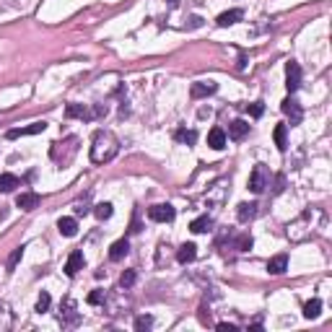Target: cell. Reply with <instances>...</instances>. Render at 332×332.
I'll return each mask as SVG.
<instances>
[{"label": "cell", "mask_w": 332, "mask_h": 332, "mask_svg": "<svg viewBox=\"0 0 332 332\" xmlns=\"http://www.w3.org/2000/svg\"><path fill=\"white\" fill-rule=\"evenodd\" d=\"M119 151V140L109 133V130H99L91 140V161L94 163H107L117 156Z\"/></svg>", "instance_id": "cell-1"}, {"label": "cell", "mask_w": 332, "mask_h": 332, "mask_svg": "<svg viewBox=\"0 0 332 332\" xmlns=\"http://www.w3.org/2000/svg\"><path fill=\"white\" fill-rule=\"evenodd\" d=\"M317 211H319V208H306V211L299 216V221L288 223V239H294V241H304V239H309V236L317 231V223L312 221V218L317 216Z\"/></svg>", "instance_id": "cell-2"}, {"label": "cell", "mask_w": 332, "mask_h": 332, "mask_svg": "<svg viewBox=\"0 0 332 332\" xmlns=\"http://www.w3.org/2000/svg\"><path fill=\"white\" fill-rule=\"evenodd\" d=\"M267 187H270V169H267V166H262V163H257L255 169H252V174H249V190H252L255 195H260Z\"/></svg>", "instance_id": "cell-3"}, {"label": "cell", "mask_w": 332, "mask_h": 332, "mask_svg": "<svg viewBox=\"0 0 332 332\" xmlns=\"http://www.w3.org/2000/svg\"><path fill=\"white\" fill-rule=\"evenodd\" d=\"M107 114V107H96V109H89L83 104H68L65 107V117H80V119H94V117H101Z\"/></svg>", "instance_id": "cell-4"}, {"label": "cell", "mask_w": 332, "mask_h": 332, "mask_svg": "<svg viewBox=\"0 0 332 332\" xmlns=\"http://www.w3.org/2000/svg\"><path fill=\"white\" fill-rule=\"evenodd\" d=\"M174 216H177V211H174L169 202H166V205H153V208H148V218L156 221V223H172Z\"/></svg>", "instance_id": "cell-5"}, {"label": "cell", "mask_w": 332, "mask_h": 332, "mask_svg": "<svg viewBox=\"0 0 332 332\" xmlns=\"http://www.w3.org/2000/svg\"><path fill=\"white\" fill-rule=\"evenodd\" d=\"M299 86H301V65L291 60V63L285 65V89L294 94Z\"/></svg>", "instance_id": "cell-6"}, {"label": "cell", "mask_w": 332, "mask_h": 332, "mask_svg": "<svg viewBox=\"0 0 332 332\" xmlns=\"http://www.w3.org/2000/svg\"><path fill=\"white\" fill-rule=\"evenodd\" d=\"M280 109H283V114H285V117H291V125H299V122H301V117H304V112H301V107H299V101H296L294 96L283 99Z\"/></svg>", "instance_id": "cell-7"}, {"label": "cell", "mask_w": 332, "mask_h": 332, "mask_svg": "<svg viewBox=\"0 0 332 332\" xmlns=\"http://www.w3.org/2000/svg\"><path fill=\"white\" fill-rule=\"evenodd\" d=\"M218 91V86L213 80H197V83H192L190 86V96L192 99H202V96H211V94H216Z\"/></svg>", "instance_id": "cell-8"}, {"label": "cell", "mask_w": 332, "mask_h": 332, "mask_svg": "<svg viewBox=\"0 0 332 332\" xmlns=\"http://www.w3.org/2000/svg\"><path fill=\"white\" fill-rule=\"evenodd\" d=\"M45 130H47V122H34V125H29V128L8 130L6 138H8V140H16V138H21V135H36V133H45Z\"/></svg>", "instance_id": "cell-9"}, {"label": "cell", "mask_w": 332, "mask_h": 332, "mask_svg": "<svg viewBox=\"0 0 332 332\" xmlns=\"http://www.w3.org/2000/svg\"><path fill=\"white\" fill-rule=\"evenodd\" d=\"M83 252H70V257H68V262H65V275H70V278H75L78 275V270H83Z\"/></svg>", "instance_id": "cell-10"}, {"label": "cell", "mask_w": 332, "mask_h": 332, "mask_svg": "<svg viewBox=\"0 0 332 332\" xmlns=\"http://www.w3.org/2000/svg\"><path fill=\"white\" fill-rule=\"evenodd\" d=\"M39 202H42V197H39L36 192H21V195L16 197V205L21 208V211H34Z\"/></svg>", "instance_id": "cell-11"}, {"label": "cell", "mask_w": 332, "mask_h": 332, "mask_svg": "<svg viewBox=\"0 0 332 332\" xmlns=\"http://www.w3.org/2000/svg\"><path fill=\"white\" fill-rule=\"evenodd\" d=\"M288 270V255H275L270 262H267V273L270 275H283Z\"/></svg>", "instance_id": "cell-12"}, {"label": "cell", "mask_w": 332, "mask_h": 332, "mask_svg": "<svg viewBox=\"0 0 332 332\" xmlns=\"http://www.w3.org/2000/svg\"><path fill=\"white\" fill-rule=\"evenodd\" d=\"M195 257H197V246H195L192 241L179 246V252H177V262H179V265H187V262H192Z\"/></svg>", "instance_id": "cell-13"}, {"label": "cell", "mask_w": 332, "mask_h": 332, "mask_svg": "<svg viewBox=\"0 0 332 332\" xmlns=\"http://www.w3.org/2000/svg\"><path fill=\"white\" fill-rule=\"evenodd\" d=\"M273 138H275V146L278 151H288V125H275V130H273Z\"/></svg>", "instance_id": "cell-14"}, {"label": "cell", "mask_w": 332, "mask_h": 332, "mask_svg": "<svg viewBox=\"0 0 332 332\" xmlns=\"http://www.w3.org/2000/svg\"><path fill=\"white\" fill-rule=\"evenodd\" d=\"M255 216H257V202H241V205H239V211H236V218H239L241 223L252 221Z\"/></svg>", "instance_id": "cell-15"}, {"label": "cell", "mask_w": 332, "mask_h": 332, "mask_svg": "<svg viewBox=\"0 0 332 332\" xmlns=\"http://www.w3.org/2000/svg\"><path fill=\"white\" fill-rule=\"evenodd\" d=\"M130 252V244H128V239H119V241H114L112 246H109V260H122L125 255Z\"/></svg>", "instance_id": "cell-16"}, {"label": "cell", "mask_w": 332, "mask_h": 332, "mask_svg": "<svg viewBox=\"0 0 332 332\" xmlns=\"http://www.w3.org/2000/svg\"><path fill=\"white\" fill-rule=\"evenodd\" d=\"M208 146H211V148H216V151L226 148V133H223L221 128H213L211 133H208Z\"/></svg>", "instance_id": "cell-17"}, {"label": "cell", "mask_w": 332, "mask_h": 332, "mask_svg": "<svg viewBox=\"0 0 332 332\" xmlns=\"http://www.w3.org/2000/svg\"><path fill=\"white\" fill-rule=\"evenodd\" d=\"M57 231H60L63 236H75V234H78V221L70 218V216H65V218L57 221Z\"/></svg>", "instance_id": "cell-18"}, {"label": "cell", "mask_w": 332, "mask_h": 332, "mask_svg": "<svg viewBox=\"0 0 332 332\" xmlns=\"http://www.w3.org/2000/svg\"><path fill=\"white\" fill-rule=\"evenodd\" d=\"M246 133H249V122H244V119H234V122L229 125V135H231L234 140H241Z\"/></svg>", "instance_id": "cell-19"}, {"label": "cell", "mask_w": 332, "mask_h": 332, "mask_svg": "<svg viewBox=\"0 0 332 332\" xmlns=\"http://www.w3.org/2000/svg\"><path fill=\"white\" fill-rule=\"evenodd\" d=\"M211 229H213V218L211 216H200V218H195L190 223V231H195V234H205V231H211Z\"/></svg>", "instance_id": "cell-20"}, {"label": "cell", "mask_w": 332, "mask_h": 332, "mask_svg": "<svg viewBox=\"0 0 332 332\" xmlns=\"http://www.w3.org/2000/svg\"><path fill=\"white\" fill-rule=\"evenodd\" d=\"M241 16H244V13H241L239 8H234V11H226V13H221V16L216 18V24L226 29V26H231V24H236V21H239Z\"/></svg>", "instance_id": "cell-21"}, {"label": "cell", "mask_w": 332, "mask_h": 332, "mask_svg": "<svg viewBox=\"0 0 332 332\" xmlns=\"http://www.w3.org/2000/svg\"><path fill=\"white\" fill-rule=\"evenodd\" d=\"M18 177L16 174H0V192H13L18 187Z\"/></svg>", "instance_id": "cell-22"}, {"label": "cell", "mask_w": 332, "mask_h": 332, "mask_svg": "<svg viewBox=\"0 0 332 332\" xmlns=\"http://www.w3.org/2000/svg\"><path fill=\"white\" fill-rule=\"evenodd\" d=\"M319 312H322V301H319V299H312V301L304 304V317H306V319H317Z\"/></svg>", "instance_id": "cell-23"}, {"label": "cell", "mask_w": 332, "mask_h": 332, "mask_svg": "<svg viewBox=\"0 0 332 332\" xmlns=\"http://www.w3.org/2000/svg\"><path fill=\"white\" fill-rule=\"evenodd\" d=\"M174 138H177L179 143H187V146H195V143H197V133H195V130H184V128H179V130L174 133Z\"/></svg>", "instance_id": "cell-24"}, {"label": "cell", "mask_w": 332, "mask_h": 332, "mask_svg": "<svg viewBox=\"0 0 332 332\" xmlns=\"http://www.w3.org/2000/svg\"><path fill=\"white\" fill-rule=\"evenodd\" d=\"M24 249H26V246H16L13 252H11V257H8V262H6L8 273H13V270H16V265L21 262V257H24Z\"/></svg>", "instance_id": "cell-25"}, {"label": "cell", "mask_w": 332, "mask_h": 332, "mask_svg": "<svg viewBox=\"0 0 332 332\" xmlns=\"http://www.w3.org/2000/svg\"><path fill=\"white\" fill-rule=\"evenodd\" d=\"M94 213H96V218H99V221L112 218V202H99V205L94 208Z\"/></svg>", "instance_id": "cell-26"}, {"label": "cell", "mask_w": 332, "mask_h": 332, "mask_svg": "<svg viewBox=\"0 0 332 332\" xmlns=\"http://www.w3.org/2000/svg\"><path fill=\"white\" fill-rule=\"evenodd\" d=\"M252 236H249V234H241L239 239H236V249H239V252H249V249H252Z\"/></svg>", "instance_id": "cell-27"}, {"label": "cell", "mask_w": 332, "mask_h": 332, "mask_svg": "<svg viewBox=\"0 0 332 332\" xmlns=\"http://www.w3.org/2000/svg\"><path fill=\"white\" fill-rule=\"evenodd\" d=\"M151 327H153V317L143 314V317L135 319V329H138V332H146V329H151Z\"/></svg>", "instance_id": "cell-28"}, {"label": "cell", "mask_w": 332, "mask_h": 332, "mask_svg": "<svg viewBox=\"0 0 332 332\" xmlns=\"http://www.w3.org/2000/svg\"><path fill=\"white\" fill-rule=\"evenodd\" d=\"M50 304H52V299H50V294H42V296L36 299V312H39V314H45V312L50 309Z\"/></svg>", "instance_id": "cell-29"}, {"label": "cell", "mask_w": 332, "mask_h": 332, "mask_svg": "<svg viewBox=\"0 0 332 332\" xmlns=\"http://www.w3.org/2000/svg\"><path fill=\"white\" fill-rule=\"evenodd\" d=\"M135 278H138V275H135V270H125V273H122V278H119V285H122V288H130V285L135 283Z\"/></svg>", "instance_id": "cell-30"}, {"label": "cell", "mask_w": 332, "mask_h": 332, "mask_svg": "<svg viewBox=\"0 0 332 332\" xmlns=\"http://www.w3.org/2000/svg\"><path fill=\"white\" fill-rule=\"evenodd\" d=\"M246 112L252 114V117H262L265 107H262V101H255V104H249V107H246Z\"/></svg>", "instance_id": "cell-31"}, {"label": "cell", "mask_w": 332, "mask_h": 332, "mask_svg": "<svg viewBox=\"0 0 332 332\" xmlns=\"http://www.w3.org/2000/svg\"><path fill=\"white\" fill-rule=\"evenodd\" d=\"M86 301H89V304H94V306H96V304H101V301H104V291H91Z\"/></svg>", "instance_id": "cell-32"}, {"label": "cell", "mask_w": 332, "mask_h": 332, "mask_svg": "<svg viewBox=\"0 0 332 332\" xmlns=\"http://www.w3.org/2000/svg\"><path fill=\"white\" fill-rule=\"evenodd\" d=\"M283 190H285V177H283V174H278V177H275V187H273V192H275V195H280Z\"/></svg>", "instance_id": "cell-33"}, {"label": "cell", "mask_w": 332, "mask_h": 332, "mask_svg": "<svg viewBox=\"0 0 332 332\" xmlns=\"http://www.w3.org/2000/svg\"><path fill=\"white\" fill-rule=\"evenodd\" d=\"M86 213H89V208L83 202H75V216H86Z\"/></svg>", "instance_id": "cell-34"}, {"label": "cell", "mask_w": 332, "mask_h": 332, "mask_svg": "<svg viewBox=\"0 0 332 332\" xmlns=\"http://www.w3.org/2000/svg\"><path fill=\"white\" fill-rule=\"evenodd\" d=\"M218 329H221V332H234V329H236V324H229V322H221V324H218Z\"/></svg>", "instance_id": "cell-35"}, {"label": "cell", "mask_w": 332, "mask_h": 332, "mask_svg": "<svg viewBox=\"0 0 332 332\" xmlns=\"http://www.w3.org/2000/svg\"><path fill=\"white\" fill-rule=\"evenodd\" d=\"M0 309H3V304H0Z\"/></svg>", "instance_id": "cell-36"}]
</instances>
